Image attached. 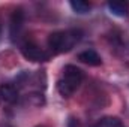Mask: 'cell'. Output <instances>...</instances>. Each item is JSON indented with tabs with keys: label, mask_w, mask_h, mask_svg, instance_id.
Returning a JSON list of instances; mask_svg holds the SVG:
<instances>
[{
	"label": "cell",
	"mask_w": 129,
	"mask_h": 127,
	"mask_svg": "<svg viewBox=\"0 0 129 127\" xmlns=\"http://www.w3.org/2000/svg\"><path fill=\"white\" fill-rule=\"evenodd\" d=\"M83 70L77 66L68 64L63 70V78L57 82V90L63 97H69L74 94V91L80 87L83 82Z\"/></svg>",
	"instance_id": "1"
},
{
	"label": "cell",
	"mask_w": 129,
	"mask_h": 127,
	"mask_svg": "<svg viewBox=\"0 0 129 127\" xmlns=\"http://www.w3.org/2000/svg\"><path fill=\"white\" fill-rule=\"evenodd\" d=\"M81 33L78 30H68V32H54L48 36V46L51 51L60 54V52H68L72 49V46L80 40Z\"/></svg>",
	"instance_id": "2"
},
{
	"label": "cell",
	"mask_w": 129,
	"mask_h": 127,
	"mask_svg": "<svg viewBox=\"0 0 129 127\" xmlns=\"http://www.w3.org/2000/svg\"><path fill=\"white\" fill-rule=\"evenodd\" d=\"M21 52H23V55L27 58V60H30V61H45V60H48V52H45L42 48H39L38 45H35V43H24L23 45V48H21Z\"/></svg>",
	"instance_id": "3"
},
{
	"label": "cell",
	"mask_w": 129,
	"mask_h": 127,
	"mask_svg": "<svg viewBox=\"0 0 129 127\" xmlns=\"http://www.w3.org/2000/svg\"><path fill=\"white\" fill-rule=\"evenodd\" d=\"M0 99L6 103H15L18 100V90L12 84H0Z\"/></svg>",
	"instance_id": "4"
},
{
	"label": "cell",
	"mask_w": 129,
	"mask_h": 127,
	"mask_svg": "<svg viewBox=\"0 0 129 127\" xmlns=\"http://www.w3.org/2000/svg\"><path fill=\"white\" fill-rule=\"evenodd\" d=\"M78 60L86 64H89V66H99V64L102 63L99 54H98L96 51H93V49H86V51L80 52L78 54Z\"/></svg>",
	"instance_id": "5"
},
{
	"label": "cell",
	"mask_w": 129,
	"mask_h": 127,
	"mask_svg": "<svg viewBox=\"0 0 129 127\" xmlns=\"http://www.w3.org/2000/svg\"><path fill=\"white\" fill-rule=\"evenodd\" d=\"M108 9L113 15L116 17H126L129 14V3L126 2H110L108 3Z\"/></svg>",
	"instance_id": "6"
},
{
	"label": "cell",
	"mask_w": 129,
	"mask_h": 127,
	"mask_svg": "<svg viewBox=\"0 0 129 127\" xmlns=\"http://www.w3.org/2000/svg\"><path fill=\"white\" fill-rule=\"evenodd\" d=\"M21 26H23V14L21 11H15L14 15H12V20H11V34L12 37L15 39V34H18L21 30Z\"/></svg>",
	"instance_id": "7"
},
{
	"label": "cell",
	"mask_w": 129,
	"mask_h": 127,
	"mask_svg": "<svg viewBox=\"0 0 129 127\" xmlns=\"http://www.w3.org/2000/svg\"><path fill=\"white\" fill-rule=\"evenodd\" d=\"M71 8L75 14H80V15H84V14H89V11L92 9V5L84 2V0H72L71 3Z\"/></svg>",
	"instance_id": "8"
},
{
	"label": "cell",
	"mask_w": 129,
	"mask_h": 127,
	"mask_svg": "<svg viewBox=\"0 0 129 127\" xmlns=\"http://www.w3.org/2000/svg\"><path fill=\"white\" fill-rule=\"evenodd\" d=\"M96 127H123V124L117 117H104L102 120H99Z\"/></svg>",
	"instance_id": "9"
},
{
	"label": "cell",
	"mask_w": 129,
	"mask_h": 127,
	"mask_svg": "<svg viewBox=\"0 0 129 127\" xmlns=\"http://www.w3.org/2000/svg\"><path fill=\"white\" fill-rule=\"evenodd\" d=\"M66 127H80V121H78L75 117H69V120H68V126Z\"/></svg>",
	"instance_id": "10"
},
{
	"label": "cell",
	"mask_w": 129,
	"mask_h": 127,
	"mask_svg": "<svg viewBox=\"0 0 129 127\" xmlns=\"http://www.w3.org/2000/svg\"><path fill=\"white\" fill-rule=\"evenodd\" d=\"M39 127H44V126H39Z\"/></svg>",
	"instance_id": "11"
}]
</instances>
